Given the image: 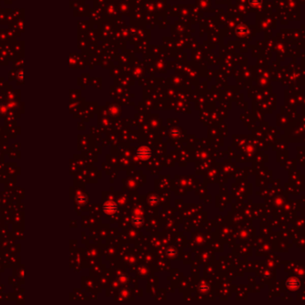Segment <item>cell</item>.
<instances>
[{
    "label": "cell",
    "instance_id": "3957f363",
    "mask_svg": "<svg viewBox=\"0 0 305 305\" xmlns=\"http://www.w3.org/2000/svg\"><path fill=\"white\" fill-rule=\"evenodd\" d=\"M131 221L133 222V224L136 225V226H140V225L143 224L144 222V218L141 216V212L139 214H136L134 212V215L132 217L131 219Z\"/></svg>",
    "mask_w": 305,
    "mask_h": 305
},
{
    "label": "cell",
    "instance_id": "277c9868",
    "mask_svg": "<svg viewBox=\"0 0 305 305\" xmlns=\"http://www.w3.org/2000/svg\"><path fill=\"white\" fill-rule=\"evenodd\" d=\"M148 202L151 204H157L158 202H159V197L157 195H151L148 199Z\"/></svg>",
    "mask_w": 305,
    "mask_h": 305
},
{
    "label": "cell",
    "instance_id": "8992f818",
    "mask_svg": "<svg viewBox=\"0 0 305 305\" xmlns=\"http://www.w3.org/2000/svg\"><path fill=\"white\" fill-rule=\"evenodd\" d=\"M171 135L172 136H178L179 134H180V132L179 131H178V130H171Z\"/></svg>",
    "mask_w": 305,
    "mask_h": 305
},
{
    "label": "cell",
    "instance_id": "6da1fadb",
    "mask_svg": "<svg viewBox=\"0 0 305 305\" xmlns=\"http://www.w3.org/2000/svg\"><path fill=\"white\" fill-rule=\"evenodd\" d=\"M103 211L106 214H114L118 211V205L113 201H106L103 204Z\"/></svg>",
    "mask_w": 305,
    "mask_h": 305
},
{
    "label": "cell",
    "instance_id": "5b68a950",
    "mask_svg": "<svg viewBox=\"0 0 305 305\" xmlns=\"http://www.w3.org/2000/svg\"><path fill=\"white\" fill-rule=\"evenodd\" d=\"M77 201H78V203H87V201H88V197H87V195H85V194H80V196L77 198Z\"/></svg>",
    "mask_w": 305,
    "mask_h": 305
},
{
    "label": "cell",
    "instance_id": "7a4b0ae2",
    "mask_svg": "<svg viewBox=\"0 0 305 305\" xmlns=\"http://www.w3.org/2000/svg\"><path fill=\"white\" fill-rule=\"evenodd\" d=\"M136 156L141 160H148L152 156V151L147 146H142L136 151Z\"/></svg>",
    "mask_w": 305,
    "mask_h": 305
}]
</instances>
